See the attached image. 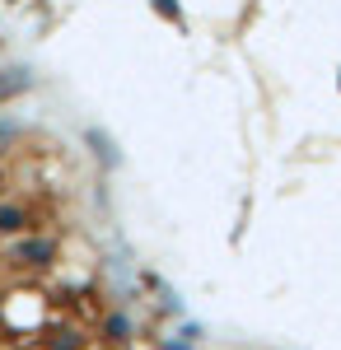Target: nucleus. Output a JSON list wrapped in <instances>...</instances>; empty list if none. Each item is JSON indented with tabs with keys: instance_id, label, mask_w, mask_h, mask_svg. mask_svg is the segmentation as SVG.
<instances>
[{
	"instance_id": "nucleus-1",
	"label": "nucleus",
	"mask_w": 341,
	"mask_h": 350,
	"mask_svg": "<svg viewBox=\"0 0 341 350\" xmlns=\"http://www.w3.org/2000/svg\"><path fill=\"white\" fill-rule=\"evenodd\" d=\"M0 229H5V234L24 229V211H14V206H0Z\"/></svg>"
},
{
	"instance_id": "nucleus-2",
	"label": "nucleus",
	"mask_w": 341,
	"mask_h": 350,
	"mask_svg": "<svg viewBox=\"0 0 341 350\" xmlns=\"http://www.w3.org/2000/svg\"><path fill=\"white\" fill-rule=\"evenodd\" d=\"M19 257H24V262H42V257H52V243H28Z\"/></svg>"
}]
</instances>
